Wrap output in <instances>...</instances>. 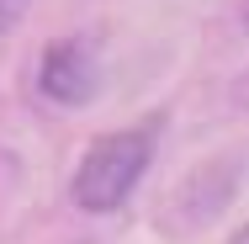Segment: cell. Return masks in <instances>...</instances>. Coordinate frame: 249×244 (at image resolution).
Listing matches in <instances>:
<instances>
[{
	"instance_id": "obj_1",
	"label": "cell",
	"mask_w": 249,
	"mask_h": 244,
	"mask_svg": "<svg viewBox=\"0 0 249 244\" xmlns=\"http://www.w3.org/2000/svg\"><path fill=\"white\" fill-rule=\"evenodd\" d=\"M159 128H164V117L154 112L143 122L101 133L96 144L80 154V165H74V181H69L74 207L80 212H117L127 196L138 191V181L149 175L154 149H159Z\"/></svg>"
},
{
	"instance_id": "obj_2",
	"label": "cell",
	"mask_w": 249,
	"mask_h": 244,
	"mask_svg": "<svg viewBox=\"0 0 249 244\" xmlns=\"http://www.w3.org/2000/svg\"><path fill=\"white\" fill-rule=\"evenodd\" d=\"M37 91L53 101V106H85L96 96V53L85 38H58L43 48V64H37Z\"/></svg>"
},
{
	"instance_id": "obj_3",
	"label": "cell",
	"mask_w": 249,
	"mask_h": 244,
	"mask_svg": "<svg viewBox=\"0 0 249 244\" xmlns=\"http://www.w3.org/2000/svg\"><path fill=\"white\" fill-rule=\"evenodd\" d=\"M27 5H32V0H0V32H11V27L27 16Z\"/></svg>"
},
{
	"instance_id": "obj_4",
	"label": "cell",
	"mask_w": 249,
	"mask_h": 244,
	"mask_svg": "<svg viewBox=\"0 0 249 244\" xmlns=\"http://www.w3.org/2000/svg\"><path fill=\"white\" fill-rule=\"evenodd\" d=\"M239 27H244V38H249V0H239Z\"/></svg>"
},
{
	"instance_id": "obj_5",
	"label": "cell",
	"mask_w": 249,
	"mask_h": 244,
	"mask_svg": "<svg viewBox=\"0 0 249 244\" xmlns=\"http://www.w3.org/2000/svg\"><path fill=\"white\" fill-rule=\"evenodd\" d=\"M228 244H249V223L239 228V234H228Z\"/></svg>"
}]
</instances>
